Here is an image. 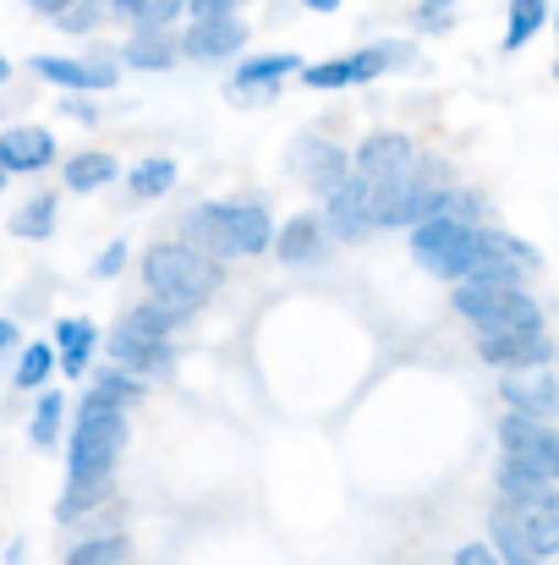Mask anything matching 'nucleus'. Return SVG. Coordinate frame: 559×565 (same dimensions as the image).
Instances as JSON below:
<instances>
[{
  "label": "nucleus",
  "instance_id": "1",
  "mask_svg": "<svg viewBox=\"0 0 559 565\" xmlns=\"http://www.w3.org/2000/svg\"><path fill=\"white\" fill-rule=\"evenodd\" d=\"M143 280H149L154 302L171 319H186V313H197L219 291V264L203 258V253H192V247H182V242H160L143 258Z\"/></svg>",
  "mask_w": 559,
  "mask_h": 565
},
{
  "label": "nucleus",
  "instance_id": "2",
  "mask_svg": "<svg viewBox=\"0 0 559 565\" xmlns=\"http://www.w3.org/2000/svg\"><path fill=\"white\" fill-rule=\"evenodd\" d=\"M182 231H186L182 247L214 258V264L219 258H236V253H264L269 236H275L264 203H203V209L186 214Z\"/></svg>",
  "mask_w": 559,
  "mask_h": 565
},
{
  "label": "nucleus",
  "instance_id": "3",
  "mask_svg": "<svg viewBox=\"0 0 559 565\" xmlns=\"http://www.w3.org/2000/svg\"><path fill=\"white\" fill-rule=\"evenodd\" d=\"M121 450H127L121 406L105 401V395H88L83 412H77V428H72V472H66V483H110Z\"/></svg>",
  "mask_w": 559,
  "mask_h": 565
},
{
  "label": "nucleus",
  "instance_id": "4",
  "mask_svg": "<svg viewBox=\"0 0 559 565\" xmlns=\"http://www.w3.org/2000/svg\"><path fill=\"white\" fill-rule=\"evenodd\" d=\"M472 253H477V225H461L450 214H428L411 225V258L444 280H466L472 275Z\"/></svg>",
  "mask_w": 559,
  "mask_h": 565
},
{
  "label": "nucleus",
  "instance_id": "5",
  "mask_svg": "<svg viewBox=\"0 0 559 565\" xmlns=\"http://www.w3.org/2000/svg\"><path fill=\"white\" fill-rule=\"evenodd\" d=\"M417 166H422V154H417V143H411L406 132H373L368 143L357 149V177H363L368 188L411 182Z\"/></svg>",
  "mask_w": 559,
  "mask_h": 565
},
{
  "label": "nucleus",
  "instance_id": "6",
  "mask_svg": "<svg viewBox=\"0 0 559 565\" xmlns=\"http://www.w3.org/2000/svg\"><path fill=\"white\" fill-rule=\"evenodd\" d=\"M324 231L335 242H363L368 231H378L373 225V192L357 171H346L335 188L324 192Z\"/></svg>",
  "mask_w": 559,
  "mask_h": 565
},
{
  "label": "nucleus",
  "instance_id": "7",
  "mask_svg": "<svg viewBox=\"0 0 559 565\" xmlns=\"http://www.w3.org/2000/svg\"><path fill=\"white\" fill-rule=\"evenodd\" d=\"M33 72L44 77V83H61V88H77V94H105V88H116V66H105V61H72V55H33Z\"/></svg>",
  "mask_w": 559,
  "mask_h": 565
},
{
  "label": "nucleus",
  "instance_id": "8",
  "mask_svg": "<svg viewBox=\"0 0 559 565\" xmlns=\"http://www.w3.org/2000/svg\"><path fill=\"white\" fill-rule=\"evenodd\" d=\"M472 330H477V341H488V335H538V330H544V308H538L527 291H516V297L483 308V313L472 319Z\"/></svg>",
  "mask_w": 559,
  "mask_h": 565
},
{
  "label": "nucleus",
  "instance_id": "9",
  "mask_svg": "<svg viewBox=\"0 0 559 565\" xmlns=\"http://www.w3.org/2000/svg\"><path fill=\"white\" fill-rule=\"evenodd\" d=\"M477 358L494 363V369L522 374V369H549L555 347H549L544 330H538V335H488V341H477Z\"/></svg>",
  "mask_w": 559,
  "mask_h": 565
},
{
  "label": "nucleus",
  "instance_id": "10",
  "mask_svg": "<svg viewBox=\"0 0 559 565\" xmlns=\"http://www.w3.org/2000/svg\"><path fill=\"white\" fill-rule=\"evenodd\" d=\"M241 44H247V22H236V17H197L182 39V50L192 61H225Z\"/></svg>",
  "mask_w": 559,
  "mask_h": 565
},
{
  "label": "nucleus",
  "instance_id": "11",
  "mask_svg": "<svg viewBox=\"0 0 559 565\" xmlns=\"http://www.w3.org/2000/svg\"><path fill=\"white\" fill-rule=\"evenodd\" d=\"M269 247L297 269V264H319L324 253H330V231H324V220L319 214H297L291 225H280L275 236H269Z\"/></svg>",
  "mask_w": 559,
  "mask_h": 565
},
{
  "label": "nucleus",
  "instance_id": "12",
  "mask_svg": "<svg viewBox=\"0 0 559 565\" xmlns=\"http://www.w3.org/2000/svg\"><path fill=\"white\" fill-rule=\"evenodd\" d=\"M499 445L505 456H544V461H559V439L544 417H527V412H505L499 417Z\"/></svg>",
  "mask_w": 559,
  "mask_h": 565
},
{
  "label": "nucleus",
  "instance_id": "13",
  "mask_svg": "<svg viewBox=\"0 0 559 565\" xmlns=\"http://www.w3.org/2000/svg\"><path fill=\"white\" fill-rule=\"evenodd\" d=\"M291 171H297L308 188L330 192L352 166H346V154H341L335 143H324V138H302V143L291 149Z\"/></svg>",
  "mask_w": 559,
  "mask_h": 565
},
{
  "label": "nucleus",
  "instance_id": "14",
  "mask_svg": "<svg viewBox=\"0 0 559 565\" xmlns=\"http://www.w3.org/2000/svg\"><path fill=\"white\" fill-rule=\"evenodd\" d=\"M50 160H55V138L44 127H11V132H0V166H6V177L44 171Z\"/></svg>",
  "mask_w": 559,
  "mask_h": 565
},
{
  "label": "nucleus",
  "instance_id": "15",
  "mask_svg": "<svg viewBox=\"0 0 559 565\" xmlns=\"http://www.w3.org/2000/svg\"><path fill=\"white\" fill-rule=\"evenodd\" d=\"M516 291H522V280H516L510 269H483V275H466V280L455 286V313L477 319L483 308H494V302H505V297H516Z\"/></svg>",
  "mask_w": 559,
  "mask_h": 565
},
{
  "label": "nucleus",
  "instance_id": "16",
  "mask_svg": "<svg viewBox=\"0 0 559 565\" xmlns=\"http://www.w3.org/2000/svg\"><path fill=\"white\" fill-rule=\"evenodd\" d=\"M499 395L510 401V412H527V417H555V374H544V369H522V374H510L499 384Z\"/></svg>",
  "mask_w": 559,
  "mask_h": 565
},
{
  "label": "nucleus",
  "instance_id": "17",
  "mask_svg": "<svg viewBox=\"0 0 559 565\" xmlns=\"http://www.w3.org/2000/svg\"><path fill=\"white\" fill-rule=\"evenodd\" d=\"M510 516H516L527 550H533L538 561H555L559 555V494L538 500V505H527V511H510Z\"/></svg>",
  "mask_w": 559,
  "mask_h": 565
},
{
  "label": "nucleus",
  "instance_id": "18",
  "mask_svg": "<svg viewBox=\"0 0 559 565\" xmlns=\"http://www.w3.org/2000/svg\"><path fill=\"white\" fill-rule=\"evenodd\" d=\"M110 358H116V369H127V374H165V369H171V347L138 341V335H127V330L110 335Z\"/></svg>",
  "mask_w": 559,
  "mask_h": 565
},
{
  "label": "nucleus",
  "instance_id": "19",
  "mask_svg": "<svg viewBox=\"0 0 559 565\" xmlns=\"http://www.w3.org/2000/svg\"><path fill=\"white\" fill-rule=\"evenodd\" d=\"M121 61L138 66V72H165V66L176 61V44H171L165 28H138V33L121 44Z\"/></svg>",
  "mask_w": 559,
  "mask_h": 565
},
{
  "label": "nucleus",
  "instance_id": "20",
  "mask_svg": "<svg viewBox=\"0 0 559 565\" xmlns=\"http://www.w3.org/2000/svg\"><path fill=\"white\" fill-rule=\"evenodd\" d=\"M55 347H61V374H88V358H94V324L88 319H61L55 324Z\"/></svg>",
  "mask_w": 559,
  "mask_h": 565
},
{
  "label": "nucleus",
  "instance_id": "21",
  "mask_svg": "<svg viewBox=\"0 0 559 565\" xmlns=\"http://www.w3.org/2000/svg\"><path fill=\"white\" fill-rule=\"evenodd\" d=\"M488 539H494V550H499V555H494L499 565H544L527 550V539H522V527H516L510 511H494V516H488Z\"/></svg>",
  "mask_w": 559,
  "mask_h": 565
},
{
  "label": "nucleus",
  "instance_id": "22",
  "mask_svg": "<svg viewBox=\"0 0 559 565\" xmlns=\"http://www.w3.org/2000/svg\"><path fill=\"white\" fill-rule=\"evenodd\" d=\"M297 66H308L302 55H252L241 72H236V88H252V94H264L269 83H280L286 72H297Z\"/></svg>",
  "mask_w": 559,
  "mask_h": 565
},
{
  "label": "nucleus",
  "instance_id": "23",
  "mask_svg": "<svg viewBox=\"0 0 559 565\" xmlns=\"http://www.w3.org/2000/svg\"><path fill=\"white\" fill-rule=\"evenodd\" d=\"M121 330H127V335H138V341H160V347H171L176 319H171L160 302H143V308H132V313L121 319Z\"/></svg>",
  "mask_w": 559,
  "mask_h": 565
},
{
  "label": "nucleus",
  "instance_id": "24",
  "mask_svg": "<svg viewBox=\"0 0 559 565\" xmlns=\"http://www.w3.org/2000/svg\"><path fill=\"white\" fill-rule=\"evenodd\" d=\"M549 22V0H510V28H505V50L516 55L538 28Z\"/></svg>",
  "mask_w": 559,
  "mask_h": 565
},
{
  "label": "nucleus",
  "instance_id": "25",
  "mask_svg": "<svg viewBox=\"0 0 559 565\" xmlns=\"http://www.w3.org/2000/svg\"><path fill=\"white\" fill-rule=\"evenodd\" d=\"M116 11L127 22H138V28H165L186 11V0H116Z\"/></svg>",
  "mask_w": 559,
  "mask_h": 565
},
{
  "label": "nucleus",
  "instance_id": "26",
  "mask_svg": "<svg viewBox=\"0 0 559 565\" xmlns=\"http://www.w3.org/2000/svg\"><path fill=\"white\" fill-rule=\"evenodd\" d=\"M110 177H116V160L110 154H77V160H66V188H77V192L105 188Z\"/></svg>",
  "mask_w": 559,
  "mask_h": 565
},
{
  "label": "nucleus",
  "instance_id": "27",
  "mask_svg": "<svg viewBox=\"0 0 559 565\" xmlns=\"http://www.w3.org/2000/svg\"><path fill=\"white\" fill-rule=\"evenodd\" d=\"M66 565H132V544L127 539H88L66 555Z\"/></svg>",
  "mask_w": 559,
  "mask_h": 565
},
{
  "label": "nucleus",
  "instance_id": "28",
  "mask_svg": "<svg viewBox=\"0 0 559 565\" xmlns=\"http://www.w3.org/2000/svg\"><path fill=\"white\" fill-rule=\"evenodd\" d=\"M176 182V166L165 160V154H154V160H143L138 171H132V198H165Z\"/></svg>",
  "mask_w": 559,
  "mask_h": 565
},
{
  "label": "nucleus",
  "instance_id": "29",
  "mask_svg": "<svg viewBox=\"0 0 559 565\" xmlns=\"http://www.w3.org/2000/svg\"><path fill=\"white\" fill-rule=\"evenodd\" d=\"M302 83H308V88H352V83H357V72H352V55H335V61L302 66Z\"/></svg>",
  "mask_w": 559,
  "mask_h": 565
},
{
  "label": "nucleus",
  "instance_id": "30",
  "mask_svg": "<svg viewBox=\"0 0 559 565\" xmlns=\"http://www.w3.org/2000/svg\"><path fill=\"white\" fill-rule=\"evenodd\" d=\"M105 494H110V483H66V494H61L55 516H61V522H72V516L94 511V500H105Z\"/></svg>",
  "mask_w": 559,
  "mask_h": 565
},
{
  "label": "nucleus",
  "instance_id": "31",
  "mask_svg": "<svg viewBox=\"0 0 559 565\" xmlns=\"http://www.w3.org/2000/svg\"><path fill=\"white\" fill-rule=\"evenodd\" d=\"M50 225H55V198H39V203H28V209L11 220L17 236H50Z\"/></svg>",
  "mask_w": 559,
  "mask_h": 565
},
{
  "label": "nucleus",
  "instance_id": "32",
  "mask_svg": "<svg viewBox=\"0 0 559 565\" xmlns=\"http://www.w3.org/2000/svg\"><path fill=\"white\" fill-rule=\"evenodd\" d=\"M61 417H66V401L61 395H44L39 401V417H33V445H55V434H61Z\"/></svg>",
  "mask_w": 559,
  "mask_h": 565
},
{
  "label": "nucleus",
  "instance_id": "33",
  "mask_svg": "<svg viewBox=\"0 0 559 565\" xmlns=\"http://www.w3.org/2000/svg\"><path fill=\"white\" fill-rule=\"evenodd\" d=\"M50 369H55V352H50V347H28V352H22V363H17V384H22V390H33V384H44V379H50Z\"/></svg>",
  "mask_w": 559,
  "mask_h": 565
},
{
  "label": "nucleus",
  "instance_id": "34",
  "mask_svg": "<svg viewBox=\"0 0 559 565\" xmlns=\"http://www.w3.org/2000/svg\"><path fill=\"white\" fill-rule=\"evenodd\" d=\"M94 22H99V6L94 0H72L66 11H55V28L61 33H88Z\"/></svg>",
  "mask_w": 559,
  "mask_h": 565
},
{
  "label": "nucleus",
  "instance_id": "35",
  "mask_svg": "<svg viewBox=\"0 0 559 565\" xmlns=\"http://www.w3.org/2000/svg\"><path fill=\"white\" fill-rule=\"evenodd\" d=\"M94 395H105V401H116V406H132L143 390H138V379H121V369H116V374H105L94 384Z\"/></svg>",
  "mask_w": 559,
  "mask_h": 565
},
{
  "label": "nucleus",
  "instance_id": "36",
  "mask_svg": "<svg viewBox=\"0 0 559 565\" xmlns=\"http://www.w3.org/2000/svg\"><path fill=\"white\" fill-rule=\"evenodd\" d=\"M247 0H186V11L192 17H236Z\"/></svg>",
  "mask_w": 559,
  "mask_h": 565
},
{
  "label": "nucleus",
  "instance_id": "37",
  "mask_svg": "<svg viewBox=\"0 0 559 565\" xmlns=\"http://www.w3.org/2000/svg\"><path fill=\"white\" fill-rule=\"evenodd\" d=\"M455 565H499V561H494L488 544H461V550H455Z\"/></svg>",
  "mask_w": 559,
  "mask_h": 565
},
{
  "label": "nucleus",
  "instance_id": "38",
  "mask_svg": "<svg viewBox=\"0 0 559 565\" xmlns=\"http://www.w3.org/2000/svg\"><path fill=\"white\" fill-rule=\"evenodd\" d=\"M422 28H450V0H422Z\"/></svg>",
  "mask_w": 559,
  "mask_h": 565
},
{
  "label": "nucleus",
  "instance_id": "39",
  "mask_svg": "<svg viewBox=\"0 0 559 565\" xmlns=\"http://www.w3.org/2000/svg\"><path fill=\"white\" fill-rule=\"evenodd\" d=\"M121 264H127V247H121V242H116V247H110V253H105V258H99V275H116V269H121Z\"/></svg>",
  "mask_w": 559,
  "mask_h": 565
},
{
  "label": "nucleus",
  "instance_id": "40",
  "mask_svg": "<svg viewBox=\"0 0 559 565\" xmlns=\"http://www.w3.org/2000/svg\"><path fill=\"white\" fill-rule=\"evenodd\" d=\"M17 347V324L11 319H0V352H11Z\"/></svg>",
  "mask_w": 559,
  "mask_h": 565
},
{
  "label": "nucleus",
  "instance_id": "41",
  "mask_svg": "<svg viewBox=\"0 0 559 565\" xmlns=\"http://www.w3.org/2000/svg\"><path fill=\"white\" fill-rule=\"evenodd\" d=\"M28 6H33V11H50V17H55V11H66L72 0H28Z\"/></svg>",
  "mask_w": 559,
  "mask_h": 565
},
{
  "label": "nucleus",
  "instance_id": "42",
  "mask_svg": "<svg viewBox=\"0 0 559 565\" xmlns=\"http://www.w3.org/2000/svg\"><path fill=\"white\" fill-rule=\"evenodd\" d=\"M302 6H308V11H335L341 0H302Z\"/></svg>",
  "mask_w": 559,
  "mask_h": 565
},
{
  "label": "nucleus",
  "instance_id": "43",
  "mask_svg": "<svg viewBox=\"0 0 559 565\" xmlns=\"http://www.w3.org/2000/svg\"><path fill=\"white\" fill-rule=\"evenodd\" d=\"M6 77H11V66H6V55H0V83H6Z\"/></svg>",
  "mask_w": 559,
  "mask_h": 565
},
{
  "label": "nucleus",
  "instance_id": "44",
  "mask_svg": "<svg viewBox=\"0 0 559 565\" xmlns=\"http://www.w3.org/2000/svg\"><path fill=\"white\" fill-rule=\"evenodd\" d=\"M0 188H6V166H0Z\"/></svg>",
  "mask_w": 559,
  "mask_h": 565
}]
</instances>
